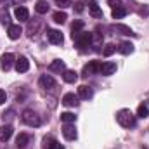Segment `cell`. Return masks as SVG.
Returning <instances> with one entry per match:
<instances>
[{"instance_id": "obj_29", "label": "cell", "mask_w": 149, "mask_h": 149, "mask_svg": "<svg viewBox=\"0 0 149 149\" xmlns=\"http://www.w3.org/2000/svg\"><path fill=\"white\" fill-rule=\"evenodd\" d=\"M81 28H83V21H80V19H78V21H74L73 26H71V31H73V33H71V37H73V38L76 37V35L81 31Z\"/></svg>"}, {"instance_id": "obj_21", "label": "cell", "mask_w": 149, "mask_h": 149, "mask_svg": "<svg viewBox=\"0 0 149 149\" xmlns=\"http://www.w3.org/2000/svg\"><path fill=\"white\" fill-rule=\"evenodd\" d=\"M63 78H64V81H68V83H74V81L78 80V73H76L74 70H66V71L63 73Z\"/></svg>"}, {"instance_id": "obj_37", "label": "cell", "mask_w": 149, "mask_h": 149, "mask_svg": "<svg viewBox=\"0 0 149 149\" xmlns=\"http://www.w3.org/2000/svg\"><path fill=\"white\" fill-rule=\"evenodd\" d=\"M74 10H76V12H81V10H83V3H81V2H78V3H76V7H74Z\"/></svg>"}, {"instance_id": "obj_15", "label": "cell", "mask_w": 149, "mask_h": 149, "mask_svg": "<svg viewBox=\"0 0 149 149\" xmlns=\"http://www.w3.org/2000/svg\"><path fill=\"white\" fill-rule=\"evenodd\" d=\"M21 33H23V30H21L19 24H10L9 30H7V35H9L10 40H17V38L21 37Z\"/></svg>"}, {"instance_id": "obj_24", "label": "cell", "mask_w": 149, "mask_h": 149, "mask_svg": "<svg viewBox=\"0 0 149 149\" xmlns=\"http://www.w3.org/2000/svg\"><path fill=\"white\" fill-rule=\"evenodd\" d=\"M43 146H45V149H64L63 144H59V142L54 141V139H45V141H43Z\"/></svg>"}, {"instance_id": "obj_30", "label": "cell", "mask_w": 149, "mask_h": 149, "mask_svg": "<svg viewBox=\"0 0 149 149\" xmlns=\"http://www.w3.org/2000/svg\"><path fill=\"white\" fill-rule=\"evenodd\" d=\"M116 49H118V47H116L114 43H108V45L104 47V50H102V54H104L106 57H109V56H113V54L116 52Z\"/></svg>"}, {"instance_id": "obj_3", "label": "cell", "mask_w": 149, "mask_h": 149, "mask_svg": "<svg viewBox=\"0 0 149 149\" xmlns=\"http://www.w3.org/2000/svg\"><path fill=\"white\" fill-rule=\"evenodd\" d=\"M73 40H74V43L78 45V49H87V47L92 45V33H88V31H80Z\"/></svg>"}, {"instance_id": "obj_17", "label": "cell", "mask_w": 149, "mask_h": 149, "mask_svg": "<svg viewBox=\"0 0 149 149\" xmlns=\"http://www.w3.org/2000/svg\"><path fill=\"white\" fill-rule=\"evenodd\" d=\"M92 95H94V90L90 87H87V85H80L78 87V97L80 99H90Z\"/></svg>"}, {"instance_id": "obj_9", "label": "cell", "mask_w": 149, "mask_h": 149, "mask_svg": "<svg viewBox=\"0 0 149 149\" xmlns=\"http://www.w3.org/2000/svg\"><path fill=\"white\" fill-rule=\"evenodd\" d=\"M78 99H80V97H78V95H74L73 92H68V94H64V95H63V101H61V102H63L64 106H68V108H73V106L78 104Z\"/></svg>"}, {"instance_id": "obj_7", "label": "cell", "mask_w": 149, "mask_h": 149, "mask_svg": "<svg viewBox=\"0 0 149 149\" xmlns=\"http://www.w3.org/2000/svg\"><path fill=\"white\" fill-rule=\"evenodd\" d=\"M116 71V64L111 63V61H108V63H102L101 66H99V74H104V76H109Z\"/></svg>"}, {"instance_id": "obj_8", "label": "cell", "mask_w": 149, "mask_h": 149, "mask_svg": "<svg viewBox=\"0 0 149 149\" xmlns=\"http://www.w3.org/2000/svg\"><path fill=\"white\" fill-rule=\"evenodd\" d=\"M14 66H16V71L17 73H26L30 70V61L26 57H19V59H16Z\"/></svg>"}, {"instance_id": "obj_10", "label": "cell", "mask_w": 149, "mask_h": 149, "mask_svg": "<svg viewBox=\"0 0 149 149\" xmlns=\"http://www.w3.org/2000/svg\"><path fill=\"white\" fill-rule=\"evenodd\" d=\"M14 16H16V19H19V21L23 23V21H28V19H30V10H28L26 7L19 5V7H16Z\"/></svg>"}, {"instance_id": "obj_34", "label": "cell", "mask_w": 149, "mask_h": 149, "mask_svg": "<svg viewBox=\"0 0 149 149\" xmlns=\"http://www.w3.org/2000/svg\"><path fill=\"white\" fill-rule=\"evenodd\" d=\"M5 101H7V94H5V90H2V88H0V106H2V104H5Z\"/></svg>"}, {"instance_id": "obj_11", "label": "cell", "mask_w": 149, "mask_h": 149, "mask_svg": "<svg viewBox=\"0 0 149 149\" xmlns=\"http://www.w3.org/2000/svg\"><path fill=\"white\" fill-rule=\"evenodd\" d=\"M49 70H50L52 73H64V71H66V64H64V61L56 59V61H52V63L49 64Z\"/></svg>"}, {"instance_id": "obj_12", "label": "cell", "mask_w": 149, "mask_h": 149, "mask_svg": "<svg viewBox=\"0 0 149 149\" xmlns=\"http://www.w3.org/2000/svg\"><path fill=\"white\" fill-rule=\"evenodd\" d=\"M99 66H101L99 61H90L83 68V76H90V74H94V73H99Z\"/></svg>"}, {"instance_id": "obj_5", "label": "cell", "mask_w": 149, "mask_h": 149, "mask_svg": "<svg viewBox=\"0 0 149 149\" xmlns=\"http://www.w3.org/2000/svg\"><path fill=\"white\" fill-rule=\"evenodd\" d=\"M47 38H49V42L54 43V45H61V43L64 42V37H63V33H61L59 30H47Z\"/></svg>"}, {"instance_id": "obj_6", "label": "cell", "mask_w": 149, "mask_h": 149, "mask_svg": "<svg viewBox=\"0 0 149 149\" xmlns=\"http://www.w3.org/2000/svg\"><path fill=\"white\" fill-rule=\"evenodd\" d=\"M38 83H40V87L45 88V90H52V88L56 87V80H54L50 74H42L40 80H38Z\"/></svg>"}, {"instance_id": "obj_25", "label": "cell", "mask_w": 149, "mask_h": 149, "mask_svg": "<svg viewBox=\"0 0 149 149\" xmlns=\"http://www.w3.org/2000/svg\"><path fill=\"white\" fill-rule=\"evenodd\" d=\"M127 12H128V10H127L123 5L114 7V9H113V17H114V19H121V17H125V16H127Z\"/></svg>"}, {"instance_id": "obj_13", "label": "cell", "mask_w": 149, "mask_h": 149, "mask_svg": "<svg viewBox=\"0 0 149 149\" xmlns=\"http://www.w3.org/2000/svg\"><path fill=\"white\" fill-rule=\"evenodd\" d=\"M63 135H64V139H68V141H74V139H76V130H74V127L71 123H66V125L63 127Z\"/></svg>"}, {"instance_id": "obj_36", "label": "cell", "mask_w": 149, "mask_h": 149, "mask_svg": "<svg viewBox=\"0 0 149 149\" xmlns=\"http://www.w3.org/2000/svg\"><path fill=\"white\" fill-rule=\"evenodd\" d=\"M0 2H2L5 7H9V5H14V3H16V0H0Z\"/></svg>"}, {"instance_id": "obj_1", "label": "cell", "mask_w": 149, "mask_h": 149, "mask_svg": "<svg viewBox=\"0 0 149 149\" xmlns=\"http://www.w3.org/2000/svg\"><path fill=\"white\" fill-rule=\"evenodd\" d=\"M116 121L121 127H125V128H132V127H135L137 116L130 111V109H120V111L116 113Z\"/></svg>"}, {"instance_id": "obj_23", "label": "cell", "mask_w": 149, "mask_h": 149, "mask_svg": "<svg viewBox=\"0 0 149 149\" xmlns=\"http://www.w3.org/2000/svg\"><path fill=\"white\" fill-rule=\"evenodd\" d=\"M35 10H37L38 14H47L49 12V2L47 0H37Z\"/></svg>"}, {"instance_id": "obj_16", "label": "cell", "mask_w": 149, "mask_h": 149, "mask_svg": "<svg viewBox=\"0 0 149 149\" xmlns=\"http://www.w3.org/2000/svg\"><path fill=\"white\" fill-rule=\"evenodd\" d=\"M12 127L10 125H2L0 127V141L2 142H5V141H9L10 137H12Z\"/></svg>"}, {"instance_id": "obj_4", "label": "cell", "mask_w": 149, "mask_h": 149, "mask_svg": "<svg viewBox=\"0 0 149 149\" xmlns=\"http://www.w3.org/2000/svg\"><path fill=\"white\" fill-rule=\"evenodd\" d=\"M14 63H16L14 54H10V52L2 54V57H0V68H2L3 71H9V70L12 68V64H14Z\"/></svg>"}, {"instance_id": "obj_31", "label": "cell", "mask_w": 149, "mask_h": 149, "mask_svg": "<svg viewBox=\"0 0 149 149\" xmlns=\"http://www.w3.org/2000/svg\"><path fill=\"white\" fill-rule=\"evenodd\" d=\"M61 120H63L64 123H74V120H76V116H74L73 113L66 111V113H63V114H61Z\"/></svg>"}, {"instance_id": "obj_33", "label": "cell", "mask_w": 149, "mask_h": 149, "mask_svg": "<svg viewBox=\"0 0 149 149\" xmlns=\"http://www.w3.org/2000/svg\"><path fill=\"white\" fill-rule=\"evenodd\" d=\"M2 118H3V121H5V120H12V118H14V111H12V109H9L7 113H3V114H2Z\"/></svg>"}, {"instance_id": "obj_19", "label": "cell", "mask_w": 149, "mask_h": 149, "mask_svg": "<svg viewBox=\"0 0 149 149\" xmlns=\"http://www.w3.org/2000/svg\"><path fill=\"white\" fill-rule=\"evenodd\" d=\"M30 139H31V137H30L28 134H19V135H17V139H16V146H17L19 149L26 148V146H28V142H30Z\"/></svg>"}, {"instance_id": "obj_20", "label": "cell", "mask_w": 149, "mask_h": 149, "mask_svg": "<svg viewBox=\"0 0 149 149\" xmlns=\"http://www.w3.org/2000/svg\"><path fill=\"white\" fill-rule=\"evenodd\" d=\"M118 52H120V54H123V56L132 54V52H134V43H130V42H123V43L118 47Z\"/></svg>"}, {"instance_id": "obj_28", "label": "cell", "mask_w": 149, "mask_h": 149, "mask_svg": "<svg viewBox=\"0 0 149 149\" xmlns=\"http://www.w3.org/2000/svg\"><path fill=\"white\" fill-rule=\"evenodd\" d=\"M52 17H54V21H56L57 24H63V23H66V19H68L66 12H61V10H59V12H54Z\"/></svg>"}, {"instance_id": "obj_35", "label": "cell", "mask_w": 149, "mask_h": 149, "mask_svg": "<svg viewBox=\"0 0 149 149\" xmlns=\"http://www.w3.org/2000/svg\"><path fill=\"white\" fill-rule=\"evenodd\" d=\"M120 2H121V0H108V3L111 5L113 9H114V7H120Z\"/></svg>"}, {"instance_id": "obj_18", "label": "cell", "mask_w": 149, "mask_h": 149, "mask_svg": "<svg viewBox=\"0 0 149 149\" xmlns=\"http://www.w3.org/2000/svg\"><path fill=\"white\" fill-rule=\"evenodd\" d=\"M113 30L118 31L120 35H128V37H134V35H135V33L132 31V28H128V26H125V24H114Z\"/></svg>"}, {"instance_id": "obj_14", "label": "cell", "mask_w": 149, "mask_h": 149, "mask_svg": "<svg viewBox=\"0 0 149 149\" xmlns=\"http://www.w3.org/2000/svg\"><path fill=\"white\" fill-rule=\"evenodd\" d=\"M40 24H42V21L37 19V17H35L33 21H30V24H28V37H30V38L37 37L38 30H40Z\"/></svg>"}, {"instance_id": "obj_26", "label": "cell", "mask_w": 149, "mask_h": 149, "mask_svg": "<svg viewBox=\"0 0 149 149\" xmlns=\"http://www.w3.org/2000/svg\"><path fill=\"white\" fill-rule=\"evenodd\" d=\"M0 23H2V24L10 26V14L5 10V7H2V9H0Z\"/></svg>"}, {"instance_id": "obj_32", "label": "cell", "mask_w": 149, "mask_h": 149, "mask_svg": "<svg viewBox=\"0 0 149 149\" xmlns=\"http://www.w3.org/2000/svg\"><path fill=\"white\" fill-rule=\"evenodd\" d=\"M56 5L59 9H68V7L73 5V0H56Z\"/></svg>"}, {"instance_id": "obj_2", "label": "cell", "mask_w": 149, "mask_h": 149, "mask_svg": "<svg viewBox=\"0 0 149 149\" xmlns=\"http://www.w3.org/2000/svg\"><path fill=\"white\" fill-rule=\"evenodd\" d=\"M23 121L28 125V127H40L42 125V118L38 116L35 111H31V109H26V111H23Z\"/></svg>"}, {"instance_id": "obj_22", "label": "cell", "mask_w": 149, "mask_h": 149, "mask_svg": "<svg viewBox=\"0 0 149 149\" xmlns=\"http://www.w3.org/2000/svg\"><path fill=\"white\" fill-rule=\"evenodd\" d=\"M88 12H90V16L95 17V19H101V17H102V10H101V7H99L97 3H90V5H88Z\"/></svg>"}, {"instance_id": "obj_27", "label": "cell", "mask_w": 149, "mask_h": 149, "mask_svg": "<svg viewBox=\"0 0 149 149\" xmlns=\"http://www.w3.org/2000/svg\"><path fill=\"white\" fill-rule=\"evenodd\" d=\"M137 118H148L149 116V108L146 104H141L139 108H137V114H135Z\"/></svg>"}]
</instances>
